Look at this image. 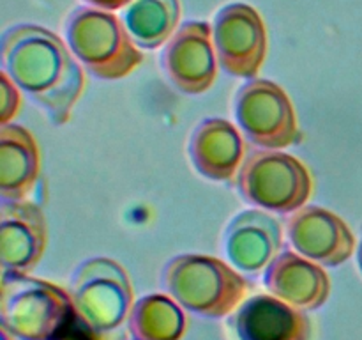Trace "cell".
<instances>
[{
    "label": "cell",
    "instance_id": "obj_9",
    "mask_svg": "<svg viewBox=\"0 0 362 340\" xmlns=\"http://www.w3.org/2000/svg\"><path fill=\"white\" fill-rule=\"evenodd\" d=\"M161 66L173 87L187 96L207 92L218 78L212 25L187 20L173 32L161 53Z\"/></svg>",
    "mask_w": 362,
    "mask_h": 340
},
{
    "label": "cell",
    "instance_id": "obj_16",
    "mask_svg": "<svg viewBox=\"0 0 362 340\" xmlns=\"http://www.w3.org/2000/svg\"><path fill=\"white\" fill-rule=\"evenodd\" d=\"M41 183V151L21 124H0V197L32 200Z\"/></svg>",
    "mask_w": 362,
    "mask_h": 340
},
{
    "label": "cell",
    "instance_id": "obj_12",
    "mask_svg": "<svg viewBox=\"0 0 362 340\" xmlns=\"http://www.w3.org/2000/svg\"><path fill=\"white\" fill-rule=\"evenodd\" d=\"M223 250L233 268L240 273L258 275L281 254V222L265 209H244L226 225Z\"/></svg>",
    "mask_w": 362,
    "mask_h": 340
},
{
    "label": "cell",
    "instance_id": "obj_21",
    "mask_svg": "<svg viewBox=\"0 0 362 340\" xmlns=\"http://www.w3.org/2000/svg\"><path fill=\"white\" fill-rule=\"evenodd\" d=\"M0 339L2 340H20V339H16L13 333H9L7 329H4V328H0Z\"/></svg>",
    "mask_w": 362,
    "mask_h": 340
},
{
    "label": "cell",
    "instance_id": "obj_22",
    "mask_svg": "<svg viewBox=\"0 0 362 340\" xmlns=\"http://www.w3.org/2000/svg\"><path fill=\"white\" fill-rule=\"evenodd\" d=\"M357 264H359V269H361V273H362V236H361L359 248H357Z\"/></svg>",
    "mask_w": 362,
    "mask_h": 340
},
{
    "label": "cell",
    "instance_id": "obj_17",
    "mask_svg": "<svg viewBox=\"0 0 362 340\" xmlns=\"http://www.w3.org/2000/svg\"><path fill=\"white\" fill-rule=\"evenodd\" d=\"M120 20L141 50L166 45L179 28V0H131L120 9Z\"/></svg>",
    "mask_w": 362,
    "mask_h": 340
},
{
    "label": "cell",
    "instance_id": "obj_15",
    "mask_svg": "<svg viewBox=\"0 0 362 340\" xmlns=\"http://www.w3.org/2000/svg\"><path fill=\"white\" fill-rule=\"evenodd\" d=\"M187 152L193 169L205 179L233 183L246 159V142L230 120L211 117L194 126Z\"/></svg>",
    "mask_w": 362,
    "mask_h": 340
},
{
    "label": "cell",
    "instance_id": "obj_8",
    "mask_svg": "<svg viewBox=\"0 0 362 340\" xmlns=\"http://www.w3.org/2000/svg\"><path fill=\"white\" fill-rule=\"evenodd\" d=\"M216 55L226 74L257 78L267 57V28L260 13L250 4L232 2L216 13L212 23Z\"/></svg>",
    "mask_w": 362,
    "mask_h": 340
},
{
    "label": "cell",
    "instance_id": "obj_19",
    "mask_svg": "<svg viewBox=\"0 0 362 340\" xmlns=\"http://www.w3.org/2000/svg\"><path fill=\"white\" fill-rule=\"evenodd\" d=\"M21 106L20 89L4 71H0V124L13 123Z\"/></svg>",
    "mask_w": 362,
    "mask_h": 340
},
{
    "label": "cell",
    "instance_id": "obj_14",
    "mask_svg": "<svg viewBox=\"0 0 362 340\" xmlns=\"http://www.w3.org/2000/svg\"><path fill=\"white\" fill-rule=\"evenodd\" d=\"M264 285L272 296L304 312L318 310L331 296V278L324 266L288 248L267 266Z\"/></svg>",
    "mask_w": 362,
    "mask_h": 340
},
{
    "label": "cell",
    "instance_id": "obj_11",
    "mask_svg": "<svg viewBox=\"0 0 362 340\" xmlns=\"http://www.w3.org/2000/svg\"><path fill=\"white\" fill-rule=\"evenodd\" d=\"M48 220L34 200L0 202L2 275H28L45 257Z\"/></svg>",
    "mask_w": 362,
    "mask_h": 340
},
{
    "label": "cell",
    "instance_id": "obj_7",
    "mask_svg": "<svg viewBox=\"0 0 362 340\" xmlns=\"http://www.w3.org/2000/svg\"><path fill=\"white\" fill-rule=\"evenodd\" d=\"M233 112L244 137L258 147L283 151L303 142L292 99L276 81L247 80L237 91Z\"/></svg>",
    "mask_w": 362,
    "mask_h": 340
},
{
    "label": "cell",
    "instance_id": "obj_4",
    "mask_svg": "<svg viewBox=\"0 0 362 340\" xmlns=\"http://www.w3.org/2000/svg\"><path fill=\"white\" fill-rule=\"evenodd\" d=\"M64 34L74 57L99 80H124L144 64L141 48L112 11L76 7L67 16Z\"/></svg>",
    "mask_w": 362,
    "mask_h": 340
},
{
    "label": "cell",
    "instance_id": "obj_1",
    "mask_svg": "<svg viewBox=\"0 0 362 340\" xmlns=\"http://www.w3.org/2000/svg\"><path fill=\"white\" fill-rule=\"evenodd\" d=\"M2 71L46 112L53 126H64L85 91V73L67 42L34 23H18L0 38Z\"/></svg>",
    "mask_w": 362,
    "mask_h": 340
},
{
    "label": "cell",
    "instance_id": "obj_20",
    "mask_svg": "<svg viewBox=\"0 0 362 340\" xmlns=\"http://www.w3.org/2000/svg\"><path fill=\"white\" fill-rule=\"evenodd\" d=\"M87 4H90L92 7H98L103 11H120L131 2V0H85Z\"/></svg>",
    "mask_w": 362,
    "mask_h": 340
},
{
    "label": "cell",
    "instance_id": "obj_3",
    "mask_svg": "<svg viewBox=\"0 0 362 340\" xmlns=\"http://www.w3.org/2000/svg\"><path fill=\"white\" fill-rule=\"evenodd\" d=\"M74 321L90 340H117L129 322L134 290L124 266L108 257L81 262L71 280Z\"/></svg>",
    "mask_w": 362,
    "mask_h": 340
},
{
    "label": "cell",
    "instance_id": "obj_23",
    "mask_svg": "<svg viewBox=\"0 0 362 340\" xmlns=\"http://www.w3.org/2000/svg\"><path fill=\"white\" fill-rule=\"evenodd\" d=\"M57 340H90L87 336V339H76V336H67V335H64V336H60V339H57Z\"/></svg>",
    "mask_w": 362,
    "mask_h": 340
},
{
    "label": "cell",
    "instance_id": "obj_18",
    "mask_svg": "<svg viewBox=\"0 0 362 340\" xmlns=\"http://www.w3.org/2000/svg\"><path fill=\"white\" fill-rule=\"evenodd\" d=\"M127 328L134 340H182L187 317L172 296L145 294L134 301Z\"/></svg>",
    "mask_w": 362,
    "mask_h": 340
},
{
    "label": "cell",
    "instance_id": "obj_2",
    "mask_svg": "<svg viewBox=\"0 0 362 340\" xmlns=\"http://www.w3.org/2000/svg\"><path fill=\"white\" fill-rule=\"evenodd\" d=\"M163 287L187 312L209 319L232 315L250 298V280L212 255L180 254L166 262Z\"/></svg>",
    "mask_w": 362,
    "mask_h": 340
},
{
    "label": "cell",
    "instance_id": "obj_6",
    "mask_svg": "<svg viewBox=\"0 0 362 340\" xmlns=\"http://www.w3.org/2000/svg\"><path fill=\"white\" fill-rule=\"evenodd\" d=\"M233 184L247 204L279 215L304 208L313 193L308 166L297 156L278 149L251 151Z\"/></svg>",
    "mask_w": 362,
    "mask_h": 340
},
{
    "label": "cell",
    "instance_id": "obj_5",
    "mask_svg": "<svg viewBox=\"0 0 362 340\" xmlns=\"http://www.w3.org/2000/svg\"><path fill=\"white\" fill-rule=\"evenodd\" d=\"M74 321L71 294L30 275H2L0 328L20 340H57Z\"/></svg>",
    "mask_w": 362,
    "mask_h": 340
},
{
    "label": "cell",
    "instance_id": "obj_10",
    "mask_svg": "<svg viewBox=\"0 0 362 340\" xmlns=\"http://www.w3.org/2000/svg\"><path fill=\"white\" fill-rule=\"evenodd\" d=\"M285 229L290 246L324 268L345 264L357 246L349 223L322 205L297 209L286 220Z\"/></svg>",
    "mask_w": 362,
    "mask_h": 340
},
{
    "label": "cell",
    "instance_id": "obj_13",
    "mask_svg": "<svg viewBox=\"0 0 362 340\" xmlns=\"http://www.w3.org/2000/svg\"><path fill=\"white\" fill-rule=\"evenodd\" d=\"M237 340H310L306 312L269 294H253L230 315Z\"/></svg>",
    "mask_w": 362,
    "mask_h": 340
}]
</instances>
